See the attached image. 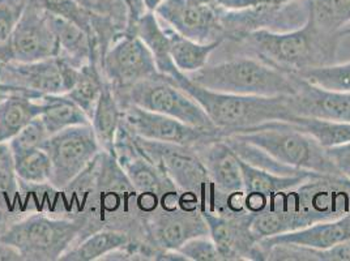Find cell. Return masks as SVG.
<instances>
[{
    "label": "cell",
    "mask_w": 350,
    "mask_h": 261,
    "mask_svg": "<svg viewBox=\"0 0 350 261\" xmlns=\"http://www.w3.org/2000/svg\"><path fill=\"white\" fill-rule=\"evenodd\" d=\"M123 110L111 85L106 81L103 94L90 118V126L103 152L114 154L118 130L122 123Z\"/></svg>",
    "instance_id": "23"
},
{
    "label": "cell",
    "mask_w": 350,
    "mask_h": 261,
    "mask_svg": "<svg viewBox=\"0 0 350 261\" xmlns=\"http://www.w3.org/2000/svg\"><path fill=\"white\" fill-rule=\"evenodd\" d=\"M243 191L246 195H259L265 199L276 195L280 191L294 189L308 179L321 176V174L278 175L252 166L241 160Z\"/></svg>",
    "instance_id": "26"
},
{
    "label": "cell",
    "mask_w": 350,
    "mask_h": 261,
    "mask_svg": "<svg viewBox=\"0 0 350 261\" xmlns=\"http://www.w3.org/2000/svg\"><path fill=\"white\" fill-rule=\"evenodd\" d=\"M21 208L20 179L8 143H0V215L1 219L17 215Z\"/></svg>",
    "instance_id": "30"
},
{
    "label": "cell",
    "mask_w": 350,
    "mask_h": 261,
    "mask_svg": "<svg viewBox=\"0 0 350 261\" xmlns=\"http://www.w3.org/2000/svg\"><path fill=\"white\" fill-rule=\"evenodd\" d=\"M126 31L136 34L146 44V47L153 55L157 70L161 74L173 77L175 73L179 71L175 67L174 61L170 55L167 34L154 12L146 11V14Z\"/></svg>",
    "instance_id": "21"
},
{
    "label": "cell",
    "mask_w": 350,
    "mask_h": 261,
    "mask_svg": "<svg viewBox=\"0 0 350 261\" xmlns=\"http://www.w3.org/2000/svg\"><path fill=\"white\" fill-rule=\"evenodd\" d=\"M297 94L292 96L295 115L350 123V93L325 90L299 77H297Z\"/></svg>",
    "instance_id": "17"
},
{
    "label": "cell",
    "mask_w": 350,
    "mask_h": 261,
    "mask_svg": "<svg viewBox=\"0 0 350 261\" xmlns=\"http://www.w3.org/2000/svg\"><path fill=\"white\" fill-rule=\"evenodd\" d=\"M106 79L103 77L100 63L90 61L79 70L76 83L66 94L76 102L90 119L103 94Z\"/></svg>",
    "instance_id": "29"
},
{
    "label": "cell",
    "mask_w": 350,
    "mask_h": 261,
    "mask_svg": "<svg viewBox=\"0 0 350 261\" xmlns=\"http://www.w3.org/2000/svg\"><path fill=\"white\" fill-rule=\"evenodd\" d=\"M154 14L162 24L199 44L225 41L215 5L191 0H163Z\"/></svg>",
    "instance_id": "15"
},
{
    "label": "cell",
    "mask_w": 350,
    "mask_h": 261,
    "mask_svg": "<svg viewBox=\"0 0 350 261\" xmlns=\"http://www.w3.org/2000/svg\"><path fill=\"white\" fill-rule=\"evenodd\" d=\"M144 242L161 251H178L187 241L209 235L202 210L157 208L143 218Z\"/></svg>",
    "instance_id": "14"
},
{
    "label": "cell",
    "mask_w": 350,
    "mask_h": 261,
    "mask_svg": "<svg viewBox=\"0 0 350 261\" xmlns=\"http://www.w3.org/2000/svg\"><path fill=\"white\" fill-rule=\"evenodd\" d=\"M28 0H3L0 3V49L11 40Z\"/></svg>",
    "instance_id": "36"
},
{
    "label": "cell",
    "mask_w": 350,
    "mask_h": 261,
    "mask_svg": "<svg viewBox=\"0 0 350 261\" xmlns=\"http://www.w3.org/2000/svg\"><path fill=\"white\" fill-rule=\"evenodd\" d=\"M49 132L41 120V118H36L27 124L23 130L8 141L14 156L23 154L33 149L42 148L44 141L49 139Z\"/></svg>",
    "instance_id": "34"
},
{
    "label": "cell",
    "mask_w": 350,
    "mask_h": 261,
    "mask_svg": "<svg viewBox=\"0 0 350 261\" xmlns=\"http://www.w3.org/2000/svg\"><path fill=\"white\" fill-rule=\"evenodd\" d=\"M342 34H328L314 27L308 20L288 31L256 30L230 44L232 55L259 59L282 72H302L335 61Z\"/></svg>",
    "instance_id": "2"
},
{
    "label": "cell",
    "mask_w": 350,
    "mask_h": 261,
    "mask_svg": "<svg viewBox=\"0 0 350 261\" xmlns=\"http://www.w3.org/2000/svg\"><path fill=\"white\" fill-rule=\"evenodd\" d=\"M176 252H179L185 258V260L224 261L219 248L209 235L192 238Z\"/></svg>",
    "instance_id": "35"
},
{
    "label": "cell",
    "mask_w": 350,
    "mask_h": 261,
    "mask_svg": "<svg viewBox=\"0 0 350 261\" xmlns=\"http://www.w3.org/2000/svg\"><path fill=\"white\" fill-rule=\"evenodd\" d=\"M122 110V123L132 133L148 140L196 148L224 137L219 128L193 127L174 118L148 111L135 105H126Z\"/></svg>",
    "instance_id": "12"
},
{
    "label": "cell",
    "mask_w": 350,
    "mask_h": 261,
    "mask_svg": "<svg viewBox=\"0 0 350 261\" xmlns=\"http://www.w3.org/2000/svg\"><path fill=\"white\" fill-rule=\"evenodd\" d=\"M297 130L315 139L323 148L341 146L350 141V123L327 120L312 116H293L288 122Z\"/></svg>",
    "instance_id": "31"
},
{
    "label": "cell",
    "mask_w": 350,
    "mask_h": 261,
    "mask_svg": "<svg viewBox=\"0 0 350 261\" xmlns=\"http://www.w3.org/2000/svg\"><path fill=\"white\" fill-rule=\"evenodd\" d=\"M113 90L122 107L135 105L148 111L174 118L193 127L216 128L203 107L169 76L159 73L126 89Z\"/></svg>",
    "instance_id": "8"
},
{
    "label": "cell",
    "mask_w": 350,
    "mask_h": 261,
    "mask_svg": "<svg viewBox=\"0 0 350 261\" xmlns=\"http://www.w3.org/2000/svg\"><path fill=\"white\" fill-rule=\"evenodd\" d=\"M349 212V180L321 175L271 196L267 206L252 217L251 230L262 241L344 217Z\"/></svg>",
    "instance_id": "1"
},
{
    "label": "cell",
    "mask_w": 350,
    "mask_h": 261,
    "mask_svg": "<svg viewBox=\"0 0 350 261\" xmlns=\"http://www.w3.org/2000/svg\"><path fill=\"white\" fill-rule=\"evenodd\" d=\"M209 236L224 261H262L259 239L251 230L252 215H219L202 212Z\"/></svg>",
    "instance_id": "16"
},
{
    "label": "cell",
    "mask_w": 350,
    "mask_h": 261,
    "mask_svg": "<svg viewBox=\"0 0 350 261\" xmlns=\"http://www.w3.org/2000/svg\"><path fill=\"white\" fill-rule=\"evenodd\" d=\"M42 111L41 120L49 135L58 133L75 126L90 124V119L83 109L64 94H44L40 97Z\"/></svg>",
    "instance_id": "24"
},
{
    "label": "cell",
    "mask_w": 350,
    "mask_h": 261,
    "mask_svg": "<svg viewBox=\"0 0 350 261\" xmlns=\"http://www.w3.org/2000/svg\"><path fill=\"white\" fill-rule=\"evenodd\" d=\"M1 221H3V219H1V215H0V230H1V228H3V225H1Z\"/></svg>",
    "instance_id": "39"
},
{
    "label": "cell",
    "mask_w": 350,
    "mask_h": 261,
    "mask_svg": "<svg viewBox=\"0 0 350 261\" xmlns=\"http://www.w3.org/2000/svg\"><path fill=\"white\" fill-rule=\"evenodd\" d=\"M79 70L62 57L29 63H0V94L11 92L33 97L64 94L76 83Z\"/></svg>",
    "instance_id": "10"
},
{
    "label": "cell",
    "mask_w": 350,
    "mask_h": 261,
    "mask_svg": "<svg viewBox=\"0 0 350 261\" xmlns=\"http://www.w3.org/2000/svg\"><path fill=\"white\" fill-rule=\"evenodd\" d=\"M173 81L198 102L224 136L271 122H289L295 116L292 96L259 97L209 90L193 83L186 73H175Z\"/></svg>",
    "instance_id": "3"
},
{
    "label": "cell",
    "mask_w": 350,
    "mask_h": 261,
    "mask_svg": "<svg viewBox=\"0 0 350 261\" xmlns=\"http://www.w3.org/2000/svg\"><path fill=\"white\" fill-rule=\"evenodd\" d=\"M51 162L50 186L64 191L103 152L90 124L75 126L49 136L42 146Z\"/></svg>",
    "instance_id": "9"
},
{
    "label": "cell",
    "mask_w": 350,
    "mask_h": 261,
    "mask_svg": "<svg viewBox=\"0 0 350 261\" xmlns=\"http://www.w3.org/2000/svg\"><path fill=\"white\" fill-rule=\"evenodd\" d=\"M40 97L11 92L0 94V143H8L16 133L41 115Z\"/></svg>",
    "instance_id": "20"
},
{
    "label": "cell",
    "mask_w": 350,
    "mask_h": 261,
    "mask_svg": "<svg viewBox=\"0 0 350 261\" xmlns=\"http://www.w3.org/2000/svg\"><path fill=\"white\" fill-rule=\"evenodd\" d=\"M127 130L142 156L156 165L179 191L195 193L200 199L202 212L211 210L217 189L195 148L148 140Z\"/></svg>",
    "instance_id": "7"
},
{
    "label": "cell",
    "mask_w": 350,
    "mask_h": 261,
    "mask_svg": "<svg viewBox=\"0 0 350 261\" xmlns=\"http://www.w3.org/2000/svg\"><path fill=\"white\" fill-rule=\"evenodd\" d=\"M325 152L340 176L350 182V141L341 146L327 148Z\"/></svg>",
    "instance_id": "37"
},
{
    "label": "cell",
    "mask_w": 350,
    "mask_h": 261,
    "mask_svg": "<svg viewBox=\"0 0 350 261\" xmlns=\"http://www.w3.org/2000/svg\"><path fill=\"white\" fill-rule=\"evenodd\" d=\"M100 67L113 89H126L159 74L146 44L133 33H123L105 51Z\"/></svg>",
    "instance_id": "13"
},
{
    "label": "cell",
    "mask_w": 350,
    "mask_h": 261,
    "mask_svg": "<svg viewBox=\"0 0 350 261\" xmlns=\"http://www.w3.org/2000/svg\"><path fill=\"white\" fill-rule=\"evenodd\" d=\"M348 33H350V27H349V29H348Z\"/></svg>",
    "instance_id": "40"
},
{
    "label": "cell",
    "mask_w": 350,
    "mask_h": 261,
    "mask_svg": "<svg viewBox=\"0 0 350 261\" xmlns=\"http://www.w3.org/2000/svg\"><path fill=\"white\" fill-rule=\"evenodd\" d=\"M307 20L328 34H348L350 0H306Z\"/></svg>",
    "instance_id": "28"
},
{
    "label": "cell",
    "mask_w": 350,
    "mask_h": 261,
    "mask_svg": "<svg viewBox=\"0 0 350 261\" xmlns=\"http://www.w3.org/2000/svg\"><path fill=\"white\" fill-rule=\"evenodd\" d=\"M213 186L221 193H235L243 191V176L241 159L230 146L219 137L196 146Z\"/></svg>",
    "instance_id": "18"
},
{
    "label": "cell",
    "mask_w": 350,
    "mask_h": 261,
    "mask_svg": "<svg viewBox=\"0 0 350 261\" xmlns=\"http://www.w3.org/2000/svg\"><path fill=\"white\" fill-rule=\"evenodd\" d=\"M14 159L20 182L34 186L50 184L51 162L42 148L14 156Z\"/></svg>",
    "instance_id": "33"
},
{
    "label": "cell",
    "mask_w": 350,
    "mask_h": 261,
    "mask_svg": "<svg viewBox=\"0 0 350 261\" xmlns=\"http://www.w3.org/2000/svg\"><path fill=\"white\" fill-rule=\"evenodd\" d=\"M85 217H54L41 212L5 225L0 241L12 247L21 260L55 261L81 239Z\"/></svg>",
    "instance_id": "5"
},
{
    "label": "cell",
    "mask_w": 350,
    "mask_h": 261,
    "mask_svg": "<svg viewBox=\"0 0 350 261\" xmlns=\"http://www.w3.org/2000/svg\"><path fill=\"white\" fill-rule=\"evenodd\" d=\"M131 235L118 229H103L76 242L62 261L105 260L110 253L131 243Z\"/></svg>",
    "instance_id": "22"
},
{
    "label": "cell",
    "mask_w": 350,
    "mask_h": 261,
    "mask_svg": "<svg viewBox=\"0 0 350 261\" xmlns=\"http://www.w3.org/2000/svg\"><path fill=\"white\" fill-rule=\"evenodd\" d=\"M234 139L256 146L289 167L328 176H340L325 148L288 122H271L262 126L229 133ZM342 178V176H341Z\"/></svg>",
    "instance_id": "6"
},
{
    "label": "cell",
    "mask_w": 350,
    "mask_h": 261,
    "mask_svg": "<svg viewBox=\"0 0 350 261\" xmlns=\"http://www.w3.org/2000/svg\"><path fill=\"white\" fill-rule=\"evenodd\" d=\"M162 27L169 38V50L175 67L186 74L196 72L205 67L209 63L211 55L222 44V41L199 44L178 34L165 24H162Z\"/></svg>",
    "instance_id": "25"
},
{
    "label": "cell",
    "mask_w": 350,
    "mask_h": 261,
    "mask_svg": "<svg viewBox=\"0 0 350 261\" xmlns=\"http://www.w3.org/2000/svg\"><path fill=\"white\" fill-rule=\"evenodd\" d=\"M1 1H3V0H0V3H1Z\"/></svg>",
    "instance_id": "41"
},
{
    "label": "cell",
    "mask_w": 350,
    "mask_h": 261,
    "mask_svg": "<svg viewBox=\"0 0 350 261\" xmlns=\"http://www.w3.org/2000/svg\"><path fill=\"white\" fill-rule=\"evenodd\" d=\"M21 260L20 255L16 252L12 247L4 245L0 241V261Z\"/></svg>",
    "instance_id": "38"
},
{
    "label": "cell",
    "mask_w": 350,
    "mask_h": 261,
    "mask_svg": "<svg viewBox=\"0 0 350 261\" xmlns=\"http://www.w3.org/2000/svg\"><path fill=\"white\" fill-rule=\"evenodd\" d=\"M264 261H350V239L329 248L297 245L260 247Z\"/></svg>",
    "instance_id": "27"
},
{
    "label": "cell",
    "mask_w": 350,
    "mask_h": 261,
    "mask_svg": "<svg viewBox=\"0 0 350 261\" xmlns=\"http://www.w3.org/2000/svg\"><path fill=\"white\" fill-rule=\"evenodd\" d=\"M51 28L59 44V57L66 59L76 68H81L90 61L100 63V50L85 30L71 21L53 15L47 11Z\"/></svg>",
    "instance_id": "19"
},
{
    "label": "cell",
    "mask_w": 350,
    "mask_h": 261,
    "mask_svg": "<svg viewBox=\"0 0 350 261\" xmlns=\"http://www.w3.org/2000/svg\"><path fill=\"white\" fill-rule=\"evenodd\" d=\"M55 57H59V44L49 14L40 0H28L11 40L0 49V63H29Z\"/></svg>",
    "instance_id": "11"
},
{
    "label": "cell",
    "mask_w": 350,
    "mask_h": 261,
    "mask_svg": "<svg viewBox=\"0 0 350 261\" xmlns=\"http://www.w3.org/2000/svg\"><path fill=\"white\" fill-rule=\"evenodd\" d=\"M311 85L341 93H350V61L342 64H327L295 73Z\"/></svg>",
    "instance_id": "32"
},
{
    "label": "cell",
    "mask_w": 350,
    "mask_h": 261,
    "mask_svg": "<svg viewBox=\"0 0 350 261\" xmlns=\"http://www.w3.org/2000/svg\"><path fill=\"white\" fill-rule=\"evenodd\" d=\"M191 80L209 90L239 96H294L297 77L282 72L259 59L247 55H232L216 64H206L187 74Z\"/></svg>",
    "instance_id": "4"
}]
</instances>
